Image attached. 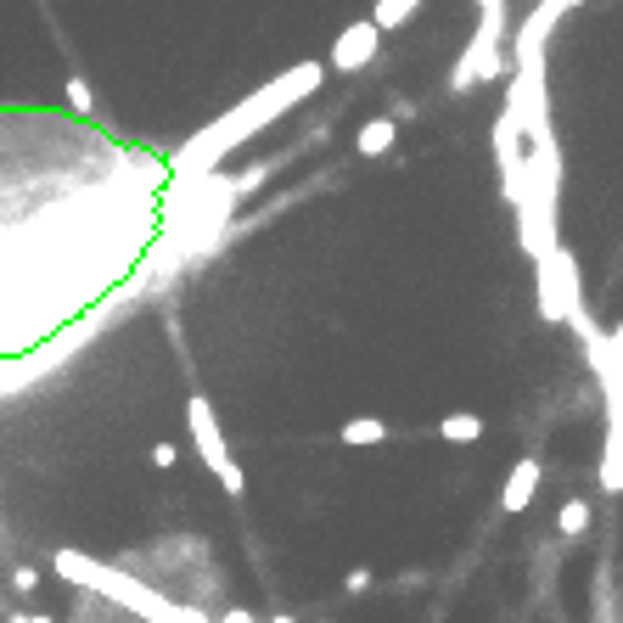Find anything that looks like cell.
<instances>
[{
    "instance_id": "6da1fadb",
    "label": "cell",
    "mask_w": 623,
    "mask_h": 623,
    "mask_svg": "<svg viewBox=\"0 0 623 623\" xmlns=\"http://www.w3.org/2000/svg\"><path fill=\"white\" fill-rule=\"evenodd\" d=\"M320 79H326V68H320V63H298V68H286L275 84L253 90L236 113H225V118H219V124H208L203 135H191V140H185V152L174 158V191H191L197 180H208L230 147H242L248 135H259L264 124H275V118H281L286 107H293V102L315 95V90H320Z\"/></svg>"
},
{
    "instance_id": "7a4b0ae2",
    "label": "cell",
    "mask_w": 623,
    "mask_h": 623,
    "mask_svg": "<svg viewBox=\"0 0 623 623\" xmlns=\"http://www.w3.org/2000/svg\"><path fill=\"white\" fill-rule=\"evenodd\" d=\"M52 567L63 573V579H73V585H84V590H95V596H107V601H118V607L140 612L147 623H208L197 607H180V601L158 596L152 585L129 579V573H118V567H107V562H95V556L57 551V556H52Z\"/></svg>"
},
{
    "instance_id": "3957f363",
    "label": "cell",
    "mask_w": 623,
    "mask_h": 623,
    "mask_svg": "<svg viewBox=\"0 0 623 623\" xmlns=\"http://www.w3.org/2000/svg\"><path fill=\"white\" fill-rule=\"evenodd\" d=\"M500 34H506V0H484V23H477L466 57L450 73L455 90H472L477 79H495V68H500Z\"/></svg>"
},
{
    "instance_id": "277c9868",
    "label": "cell",
    "mask_w": 623,
    "mask_h": 623,
    "mask_svg": "<svg viewBox=\"0 0 623 623\" xmlns=\"http://www.w3.org/2000/svg\"><path fill=\"white\" fill-rule=\"evenodd\" d=\"M185 427H191V444H197L203 466L219 472V466L230 461V450H225V433H219V421H214V405H208L203 394H191V399H185Z\"/></svg>"
},
{
    "instance_id": "5b68a950",
    "label": "cell",
    "mask_w": 623,
    "mask_h": 623,
    "mask_svg": "<svg viewBox=\"0 0 623 623\" xmlns=\"http://www.w3.org/2000/svg\"><path fill=\"white\" fill-rule=\"evenodd\" d=\"M382 52V29L365 18V23H349L338 39H331V68L338 73H360V68H371V57Z\"/></svg>"
},
{
    "instance_id": "8992f818",
    "label": "cell",
    "mask_w": 623,
    "mask_h": 623,
    "mask_svg": "<svg viewBox=\"0 0 623 623\" xmlns=\"http://www.w3.org/2000/svg\"><path fill=\"white\" fill-rule=\"evenodd\" d=\"M540 461L534 455H522L517 466H511V477H506V495H500V511L506 517H517V511H529L534 506V495H540Z\"/></svg>"
},
{
    "instance_id": "52a82bcc",
    "label": "cell",
    "mask_w": 623,
    "mask_h": 623,
    "mask_svg": "<svg viewBox=\"0 0 623 623\" xmlns=\"http://www.w3.org/2000/svg\"><path fill=\"white\" fill-rule=\"evenodd\" d=\"M394 140H399V124H394V118H371V124H360V135H354V152H360V158H382V152H394Z\"/></svg>"
},
{
    "instance_id": "ba28073f",
    "label": "cell",
    "mask_w": 623,
    "mask_h": 623,
    "mask_svg": "<svg viewBox=\"0 0 623 623\" xmlns=\"http://www.w3.org/2000/svg\"><path fill=\"white\" fill-rule=\"evenodd\" d=\"M338 439L354 444V450H371V444H388V421H376V416H349L338 427Z\"/></svg>"
},
{
    "instance_id": "9c48e42d",
    "label": "cell",
    "mask_w": 623,
    "mask_h": 623,
    "mask_svg": "<svg viewBox=\"0 0 623 623\" xmlns=\"http://www.w3.org/2000/svg\"><path fill=\"white\" fill-rule=\"evenodd\" d=\"M439 439H444V444H477V439H484V416H472V410L444 416V421H439Z\"/></svg>"
},
{
    "instance_id": "30bf717a",
    "label": "cell",
    "mask_w": 623,
    "mask_h": 623,
    "mask_svg": "<svg viewBox=\"0 0 623 623\" xmlns=\"http://www.w3.org/2000/svg\"><path fill=\"white\" fill-rule=\"evenodd\" d=\"M556 534H562V540L590 534V506H585V500H567V506L556 511Z\"/></svg>"
},
{
    "instance_id": "8fae6325",
    "label": "cell",
    "mask_w": 623,
    "mask_h": 623,
    "mask_svg": "<svg viewBox=\"0 0 623 623\" xmlns=\"http://www.w3.org/2000/svg\"><path fill=\"white\" fill-rule=\"evenodd\" d=\"M416 7H421V0H376V18H371V23H376L382 34H388V29H399Z\"/></svg>"
},
{
    "instance_id": "7c38bea8",
    "label": "cell",
    "mask_w": 623,
    "mask_h": 623,
    "mask_svg": "<svg viewBox=\"0 0 623 623\" xmlns=\"http://www.w3.org/2000/svg\"><path fill=\"white\" fill-rule=\"evenodd\" d=\"M270 169H275V163H253V169H242V174H236V197H253V191L270 180Z\"/></svg>"
},
{
    "instance_id": "4fadbf2b",
    "label": "cell",
    "mask_w": 623,
    "mask_h": 623,
    "mask_svg": "<svg viewBox=\"0 0 623 623\" xmlns=\"http://www.w3.org/2000/svg\"><path fill=\"white\" fill-rule=\"evenodd\" d=\"M214 477H219V489H225V495H242V489H248V472L236 466V455H230V461H225Z\"/></svg>"
},
{
    "instance_id": "5bb4252c",
    "label": "cell",
    "mask_w": 623,
    "mask_h": 623,
    "mask_svg": "<svg viewBox=\"0 0 623 623\" xmlns=\"http://www.w3.org/2000/svg\"><path fill=\"white\" fill-rule=\"evenodd\" d=\"M68 102H73V113H84V118L95 113V95H90V84H84V79H68Z\"/></svg>"
},
{
    "instance_id": "9a60e30c",
    "label": "cell",
    "mask_w": 623,
    "mask_h": 623,
    "mask_svg": "<svg viewBox=\"0 0 623 623\" xmlns=\"http://www.w3.org/2000/svg\"><path fill=\"white\" fill-rule=\"evenodd\" d=\"M12 590H18V596H34V590H39V573H34V567H18V573H12Z\"/></svg>"
},
{
    "instance_id": "2e32d148",
    "label": "cell",
    "mask_w": 623,
    "mask_h": 623,
    "mask_svg": "<svg viewBox=\"0 0 623 623\" xmlns=\"http://www.w3.org/2000/svg\"><path fill=\"white\" fill-rule=\"evenodd\" d=\"M343 590H349V596H365V590H371V573H365V567H349V579H343Z\"/></svg>"
},
{
    "instance_id": "e0dca14e",
    "label": "cell",
    "mask_w": 623,
    "mask_h": 623,
    "mask_svg": "<svg viewBox=\"0 0 623 623\" xmlns=\"http://www.w3.org/2000/svg\"><path fill=\"white\" fill-rule=\"evenodd\" d=\"M174 461H180V444H152V466H163V472H169Z\"/></svg>"
},
{
    "instance_id": "ac0fdd59",
    "label": "cell",
    "mask_w": 623,
    "mask_h": 623,
    "mask_svg": "<svg viewBox=\"0 0 623 623\" xmlns=\"http://www.w3.org/2000/svg\"><path fill=\"white\" fill-rule=\"evenodd\" d=\"M219 623H259V618H253V612H242V607H230V612H225Z\"/></svg>"
},
{
    "instance_id": "d6986e66",
    "label": "cell",
    "mask_w": 623,
    "mask_h": 623,
    "mask_svg": "<svg viewBox=\"0 0 623 623\" xmlns=\"http://www.w3.org/2000/svg\"><path fill=\"white\" fill-rule=\"evenodd\" d=\"M612 354H618V360H623V320H618V326H612Z\"/></svg>"
},
{
    "instance_id": "ffe728a7",
    "label": "cell",
    "mask_w": 623,
    "mask_h": 623,
    "mask_svg": "<svg viewBox=\"0 0 623 623\" xmlns=\"http://www.w3.org/2000/svg\"><path fill=\"white\" fill-rule=\"evenodd\" d=\"M12 623H52V618H39V612H18Z\"/></svg>"
},
{
    "instance_id": "44dd1931",
    "label": "cell",
    "mask_w": 623,
    "mask_h": 623,
    "mask_svg": "<svg viewBox=\"0 0 623 623\" xmlns=\"http://www.w3.org/2000/svg\"><path fill=\"white\" fill-rule=\"evenodd\" d=\"M270 623H298V618H286V612H275V618H270Z\"/></svg>"
}]
</instances>
